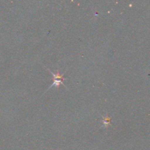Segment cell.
Returning a JSON list of instances; mask_svg holds the SVG:
<instances>
[{
    "label": "cell",
    "mask_w": 150,
    "mask_h": 150,
    "mask_svg": "<svg viewBox=\"0 0 150 150\" xmlns=\"http://www.w3.org/2000/svg\"><path fill=\"white\" fill-rule=\"evenodd\" d=\"M49 72L51 73V74L53 75V76H54V82H53V83L51 85V86H50V87L48 88V89H50V88H51L52 86H57V87H58V86H59L60 84H62V85H64V84L63 83V81L66 80L67 79H64V78H63V75L59 74V70H57V74H54V73H53V72H51V70H49ZM65 87H66V86H65Z\"/></svg>",
    "instance_id": "6da1fadb"
},
{
    "label": "cell",
    "mask_w": 150,
    "mask_h": 150,
    "mask_svg": "<svg viewBox=\"0 0 150 150\" xmlns=\"http://www.w3.org/2000/svg\"><path fill=\"white\" fill-rule=\"evenodd\" d=\"M103 122L104 127H107L108 126L111 125V118H110L109 117L106 116L105 117H103Z\"/></svg>",
    "instance_id": "7a4b0ae2"
}]
</instances>
